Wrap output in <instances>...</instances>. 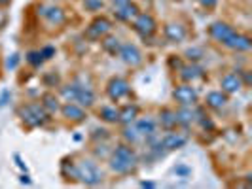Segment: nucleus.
I'll use <instances>...</instances> for the list:
<instances>
[{
	"label": "nucleus",
	"mask_w": 252,
	"mask_h": 189,
	"mask_svg": "<svg viewBox=\"0 0 252 189\" xmlns=\"http://www.w3.org/2000/svg\"><path fill=\"white\" fill-rule=\"evenodd\" d=\"M139 157L129 144H120L110 155V168L116 174H129L137 168Z\"/></svg>",
	"instance_id": "1"
},
{
	"label": "nucleus",
	"mask_w": 252,
	"mask_h": 189,
	"mask_svg": "<svg viewBox=\"0 0 252 189\" xmlns=\"http://www.w3.org/2000/svg\"><path fill=\"white\" fill-rule=\"evenodd\" d=\"M17 113H19L21 121H23L29 129L42 127L44 123H48V119H50V113L46 112V108H44L40 102L25 104V106H21V108L17 110Z\"/></svg>",
	"instance_id": "2"
},
{
	"label": "nucleus",
	"mask_w": 252,
	"mask_h": 189,
	"mask_svg": "<svg viewBox=\"0 0 252 189\" xmlns=\"http://www.w3.org/2000/svg\"><path fill=\"white\" fill-rule=\"evenodd\" d=\"M76 180L86 186H99L102 182V172L99 164L91 159H84L76 164Z\"/></svg>",
	"instance_id": "3"
},
{
	"label": "nucleus",
	"mask_w": 252,
	"mask_h": 189,
	"mask_svg": "<svg viewBox=\"0 0 252 189\" xmlns=\"http://www.w3.org/2000/svg\"><path fill=\"white\" fill-rule=\"evenodd\" d=\"M133 28H135V32H137L140 38L150 40V38L156 34V30H158V23H156V19L152 17L150 13H139V15L133 19Z\"/></svg>",
	"instance_id": "4"
},
{
	"label": "nucleus",
	"mask_w": 252,
	"mask_h": 189,
	"mask_svg": "<svg viewBox=\"0 0 252 189\" xmlns=\"http://www.w3.org/2000/svg\"><path fill=\"white\" fill-rule=\"evenodd\" d=\"M110 28H112V21L108 19V17H104V15H99V17H95L89 27L86 28V38L88 40H101L104 38L108 32H110Z\"/></svg>",
	"instance_id": "5"
},
{
	"label": "nucleus",
	"mask_w": 252,
	"mask_h": 189,
	"mask_svg": "<svg viewBox=\"0 0 252 189\" xmlns=\"http://www.w3.org/2000/svg\"><path fill=\"white\" fill-rule=\"evenodd\" d=\"M106 93H108V97L114 102H118L122 101V99H126V97H129L131 85H129V81H127L126 78H112L108 81V85H106Z\"/></svg>",
	"instance_id": "6"
},
{
	"label": "nucleus",
	"mask_w": 252,
	"mask_h": 189,
	"mask_svg": "<svg viewBox=\"0 0 252 189\" xmlns=\"http://www.w3.org/2000/svg\"><path fill=\"white\" fill-rule=\"evenodd\" d=\"M173 99H175L180 106H193V104L197 102V99H199V95H197L195 87H191L189 83H184V85H178V87L175 89Z\"/></svg>",
	"instance_id": "7"
},
{
	"label": "nucleus",
	"mask_w": 252,
	"mask_h": 189,
	"mask_svg": "<svg viewBox=\"0 0 252 189\" xmlns=\"http://www.w3.org/2000/svg\"><path fill=\"white\" fill-rule=\"evenodd\" d=\"M118 55L122 57V61H124L127 66H139V64L142 63V53H140L139 48H137L135 44H131V42L122 44Z\"/></svg>",
	"instance_id": "8"
},
{
	"label": "nucleus",
	"mask_w": 252,
	"mask_h": 189,
	"mask_svg": "<svg viewBox=\"0 0 252 189\" xmlns=\"http://www.w3.org/2000/svg\"><path fill=\"white\" fill-rule=\"evenodd\" d=\"M186 142H188L186 135H182V133H169V135H165L163 138L159 140V148H163L167 151H173L178 150V148H184Z\"/></svg>",
	"instance_id": "9"
},
{
	"label": "nucleus",
	"mask_w": 252,
	"mask_h": 189,
	"mask_svg": "<svg viewBox=\"0 0 252 189\" xmlns=\"http://www.w3.org/2000/svg\"><path fill=\"white\" fill-rule=\"evenodd\" d=\"M38 13L46 21H50L51 25H63L64 23V12L63 8H59V6H40Z\"/></svg>",
	"instance_id": "10"
},
{
	"label": "nucleus",
	"mask_w": 252,
	"mask_h": 189,
	"mask_svg": "<svg viewBox=\"0 0 252 189\" xmlns=\"http://www.w3.org/2000/svg\"><path fill=\"white\" fill-rule=\"evenodd\" d=\"M233 32H235V30L227 25V23H222V21H216V23H213V25L209 27V34H211V38L216 40L218 44H226L227 38L231 36Z\"/></svg>",
	"instance_id": "11"
},
{
	"label": "nucleus",
	"mask_w": 252,
	"mask_h": 189,
	"mask_svg": "<svg viewBox=\"0 0 252 189\" xmlns=\"http://www.w3.org/2000/svg\"><path fill=\"white\" fill-rule=\"evenodd\" d=\"M226 48L235 51H249L252 48V40L245 34H239V32H233L231 36L227 38V42L224 44Z\"/></svg>",
	"instance_id": "12"
},
{
	"label": "nucleus",
	"mask_w": 252,
	"mask_h": 189,
	"mask_svg": "<svg viewBox=\"0 0 252 189\" xmlns=\"http://www.w3.org/2000/svg\"><path fill=\"white\" fill-rule=\"evenodd\" d=\"M222 91L226 93V95H233V93H239L241 87H243V80H241L239 74H235V72H229L222 78Z\"/></svg>",
	"instance_id": "13"
},
{
	"label": "nucleus",
	"mask_w": 252,
	"mask_h": 189,
	"mask_svg": "<svg viewBox=\"0 0 252 189\" xmlns=\"http://www.w3.org/2000/svg\"><path fill=\"white\" fill-rule=\"evenodd\" d=\"M59 110H61V113H63L66 119L76 121V123H80V121H84V119H86V112H84V108H82L80 104H74V102H66V104H63Z\"/></svg>",
	"instance_id": "14"
},
{
	"label": "nucleus",
	"mask_w": 252,
	"mask_h": 189,
	"mask_svg": "<svg viewBox=\"0 0 252 189\" xmlns=\"http://www.w3.org/2000/svg\"><path fill=\"white\" fill-rule=\"evenodd\" d=\"M165 32V38L171 42V44H180V42H184V38H186V28L180 25V23H167L163 28Z\"/></svg>",
	"instance_id": "15"
},
{
	"label": "nucleus",
	"mask_w": 252,
	"mask_h": 189,
	"mask_svg": "<svg viewBox=\"0 0 252 189\" xmlns=\"http://www.w3.org/2000/svg\"><path fill=\"white\" fill-rule=\"evenodd\" d=\"M133 123H135L139 135L144 140L154 138V135H156V121H154L152 117H140V119H135Z\"/></svg>",
	"instance_id": "16"
},
{
	"label": "nucleus",
	"mask_w": 252,
	"mask_h": 189,
	"mask_svg": "<svg viewBox=\"0 0 252 189\" xmlns=\"http://www.w3.org/2000/svg\"><path fill=\"white\" fill-rule=\"evenodd\" d=\"M203 76H205V70L197 63H189L180 66V78L184 81H188V83L189 81H195V80H201Z\"/></svg>",
	"instance_id": "17"
},
{
	"label": "nucleus",
	"mask_w": 252,
	"mask_h": 189,
	"mask_svg": "<svg viewBox=\"0 0 252 189\" xmlns=\"http://www.w3.org/2000/svg\"><path fill=\"white\" fill-rule=\"evenodd\" d=\"M139 8H137V4L135 2H129L127 6H124V8H120V10H116L114 12V15H116V19L118 21H124V23H131L137 15H139Z\"/></svg>",
	"instance_id": "18"
},
{
	"label": "nucleus",
	"mask_w": 252,
	"mask_h": 189,
	"mask_svg": "<svg viewBox=\"0 0 252 189\" xmlns=\"http://www.w3.org/2000/svg\"><path fill=\"white\" fill-rule=\"evenodd\" d=\"M76 102L84 108H89V106H93V102H95V93H93V89L91 87H86V85H80L78 83V95H76Z\"/></svg>",
	"instance_id": "19"
},
{
	"label": "nucleus",
	"mask_w": 252,
	"mask_h": 189,
	"mask_svg": "<svg viewBox=\"0 0 252 189\" xmlns=\"http://www.w3.org/2000/svg\"><path fill=\"white\" fill-rule=\"evenodd\" d=\"M207 106L209 108H213V110H220V108H224L227 104V95L224 91H211L209 95H207Z\"/></svg>",
	"instance_id": "20"
},
{
	"label": "nucleus",
	"mask_w": 252,
	"mask_h": 189,
	"mask_svg": "<svg viewBox=\"0 0 252 189\" xmlns=\"http://www.w3.org/2000/svg\"><path fill=\"white\" fill-rule=\"evenodd\" d=\"M137 115H139V106L127 104V106H124V108L120 110V119H118V123L129 125V123H133V121L137 119Z\"/></svg>",
	"instance_id": "21"
},
{
	"label": "nucleus",
	"mask_w": 252,
	"mask_h": 189,
	"mask_svg": "<svg viewBox=\"0 0 252 189\" xmlns=\"http://www.w3.org/2000/svg\"><path fill=\"white\" fill-rule=\"evenodd\" d=\"M159 123H161V127L167 129V131H173V129L178 125L177 112H175V110H169V108L161 110V112H159Z\"/></svg>",
	"instance_id": "22"
},
{
	"label": "nucleus",
	"mask_w": 252,
	"mask_h": 189,
	"mask_svg": "<svg viewBox=\"0 0 252 189\" xmlns=\"http://www.w3.org/2000/svg\"><path fill=\"white\" fill-rule=\"evenodd\" d=\"M195 119V113L191 110V106H182L180 110H177V121L178 125L182 127H188L191 121Z\"/></svg>",
	"instance_id": "23"
},
{
	"label": "nucleus",
	"mask_w": 252,
	"mask_h": 189,
	"mask_svg": "<svg viewBox=\"0 0 252 189\" xmlns=\"http://www.w3.org/2000/svg\"><path fill=\"white\" fill-rule=\"evenodd\" d=\"M101 40H102V48H104L106 53H110V55H118V53H120V46H122V42H120L116 36L106 34V36L101 38Z\"/></svg>",
	"instance_id": "24"
},
{
	"label": "nucleus",
	"mask_w": 252,
	"mask_h": 189,
	"mask_svg": "<svg viewBox=\"0 0 252 189\" xmlns=\"http://www.w3.org/2000/svg\"><path fill=\"white\" fill-rule=\"evenodd\" d=\"M44 108H46V112L48 113H53L57 112L61 106H59V101H57V97L55 95H51V93H46V95H42V102H40Z\"/></svg>",
	"instance_id": "25"
},
{
	"label": "nucleus",
	"mask_w": 252,
	"mask_h": 189,
	"mask_svg": "<svg viewBox=\"0 0 252 189\" xmlns=\"http://www.w3.org/2000/svg\"><path fill=\"white\" fill-rule=\"evenodd\" d=\"M124 138H126L129 144H137V142H140V140H144L139 135V131H137L135 123H129V125H126V129H124Z\"/></svg>",
	"instance_id": "26"
},
{
	"label": "nucleus",
	"mask_w": 252,
	"mask_h": 189,
	"mask_svg": "<svg viewBox=\"0 0 252 189\" xmlns=\"http://www.w3.org/2000/svg\"><path fill=\"white\" fill-rule=\"evenodd\" d=\"M101 119H104L106 123H118L120 119V110L112 108V106H104L101 110Z\"/></svg>",
	"instance_id": "27"
},
{
	"label": "nucleus",
	"mask_w": 252,
	"mask_h": 189,
	"mask_svg": "<svg viewBox=\"0 0 252 189\" xmlns=\"http://www.w3.org/2000/svg\"><path fill=\"white\" fill-rule=\"evenodd\" d=\"M61 174H63L64 180H76V163L64 159L63 164H61Z\"/></svg>",
	"instance_id": "28"
},
{
	"label": "nucleus",
	"mask_w": 252,
	"mask_h": 189,
	"mask_svg": "<svg viewBox=\"0 0 252 189\" xmlns=\"http://www.w3.org/2000/svg\"><path fill=\"white\" fill-rule=\"evenodd\" d=\"M61 95L66 102H76V95H78V83H68L61 87Z\"/></svg>",
	"instance_id": "29"
},
{
	"label": "nucleus",
	"mask_w": 252,
	"mask_h": 189,
	"mask_svg": "<svg viewBox=\"0 0 252 189\" xmlns=\"http://www.w3.org/2000/svg\"><path fill=\"white\" fill-rule=\"evenodd\" d=\"M27 63L32 64V66H40V64L44 63V57H42L40 51H29L27 53Z\"/></svg>",
	"instance_id": "30"
},
{
	"label": "nucleus",
	"mask_w": 252,
	"mask_h": 189,
	"mask_svg": "<svg viewBox=\"0 0 252 189\" xmlns=\"http://www.w3.org/2000/svg\"><path fill=\"white\" fill-rule=\"evenodd\" d=\"M186 55H188V59L191 61V63H195V61H199L203 57V50H199V48H191V50L186 51Z\"/></svg>",
	"instance_id": "31"
},
{
	"label": "nucleus",
	"mask_w": 252,
	"mask_h": 189,
	"mask_svg": "<svg viewBox=\"0 0 252 189\" xmlns=\"http://www.w3.org/2000/svg\"><path fill=\"white\" fill-rule=\"evenodd\" d=\"M102 4H104L102 0H86V8L91 10V12H99L102 8Z\"/></svg>",
	"instance_id": "32"
},
{
	"label": "nucleus",
	"mask_w": 252,
	"mask_h": 189,
	"mask_svg": "<svg viewBox=\"0 0 252 189\" xmlns=\"http://www.w3.org/2000/svg\"><path fill=\"white\" fill-rule=\"evenodd\" d=\"M17 63H19V55H17V53H13V55L8 57V61H6V68L13 70V68L17 66Z\"/></svg>",
	"instance_id": "33"
},
{
	"label": "nucleus",
	"mask_w": 252,
	"mask_h": 189,
	"mask_svg": "<svg viewBox=\"0 0 252 189\" xmlns=\"http://www.w3.org/2000/svg\"><path fill=\"white\" fill-rule=\"evenodd\" d=\"M40 53H42L44 61H48V59H51V57L55 55V50H53L51 46H48V48H42V50H40Z\"/></svg>",
	"instance_id": "34"
},
{
	"label": "nucleus",
	"mask_w": 252,
	"mask_h": 189,
	"mask_svg": "<svg viewBox=\"0 0 252 189\" xmlns=\"http://www.w3.org/2000/svg\"><path fill=\"white\" fill-rule=\"evenodd\" d=\"M199 4H201L205 10H213L216 4H218V0H199Z\"/></svg>",
	"instance_id": "35"
},
{
	"label": "nucleus",
	"mask_w": 252,
	"mask_h": 189,
	"mask_svg": "<svg viewBox=\"0 0 252 189\" xmlns=\"http://www.w3.org/2000/svg\"><path fill=\"white\" fill-rule=\"evenodd\" d=\"M129 2H133V0H112L114 12H116V10H120V8H124V6H127Z\"/></svg>",
	"instance_id": "36"
},
{
	"label": "nucleus",
	"mask_w": 252,
	"mask_h": 189,
	"mask_svg": "<svg viewBox=\"0 0 252 189\" xmlns=\"http://www.w3.org/2000/svg\"><path fill=\"white\" fill-rule=\"evenodd\" d=\"M175 174H184V176H188L189 168L188 166H184V164H178V166H175Z\"/></svg>",
	"instance_id": "37"
},
{
	"label": "nucleus",
	"mask_w": 252,
	"mask_h": 189,
	"mask_svg": "<svg viewBox=\"0 0 252 189\" xmlns=\"http://www.w3.org/2000/svg\"><path fill=\"white\" fill-rule=\"evenodd\" d=\"M6 23H8V13L0 10V28H4V27H6Z\"/></svg>",
	"instance_id": "38"
},
{
	"label": "nucleus",
	"mask_w": 252,
	"mask_h": 189,
	"mask_svg": "<svg viewBox=\"0 0 252 189\" xmlns=\"http://www.w3.org/2000/svg\"><path fill=\"white\" fill-rule=\"evenodd\" d=\"M8 99H10V91L6 89V91L2 93V97H0V106H6V102H8Z\"/></svg>",
	"instance_id": "39"
},
{
	"label": "nucleus",
	"mask_w": 252,
	"mask_h": 189,
	"mask_svg": "<svg viewBox=\"0 0 252 189\" xmlns=\"http://www.w3.org/2000/svg\"><path fill=\"white\" fill-rule=\"evenodd\" d=\"M199 121H201V127L203 129H213V121H209V119H205V117H199Z\"/></svg>",
	"instance_id": "40"
},
{
	"label": "nucleus",
	"mask_w": 252,
	"mask_h": 189,
	"mask_svg": "<svg viewBox=\"0 0 252 189\" xmlns=\"http://www.w3.org/2000/svg\"><path fill=\"white\" fill-rule=\"evenodd\" d=\"M13 159H15V163H17V166H19L21 170H25V172H27V164L23 163V161H21V157H19V155H15Z\"/></svg>",
	"instance_id": "41"
},
{
	"label": "nucleus",
	"mask_w": 252,
	"mask_h": 189,
	"mask_svg": "<svg viewBox=\"0 0 252 189\" xmlns=\"http://www.w3.org/2000/svg\"><path fill=\"white\" fill-rule=\"evenodd\" d=\"M140 188H156V182H140Z\"/></svg>",
	"instance_id": "42"
},
{
	"label": "nucleus",
	"mask_w": 252,
	"mask_h": 189,
	"mask_svg": "<svg viewBox=\"0 0 252 189\" xmlns=\"http://www.w3.org/2000/svg\"><path fill=\"white\" fill-rule=\"evenodd\" d=\"M19 180H21V184H27V186H29V184H31V178L27 176V174H23V176L19 178Z\"/></svg>",
	"instance_id": "43"
},
{
	"label": "nucleus",
	"mask_w": 252,
	"mask_h": 189,
	"mask_svg": "<svg viewBox=\"0 0 252 189\" xmlns=\"http://www.w3.org/2000/svg\"><path fill=\"white\" fill-rule=\"evenodd\" d=\"M12 4V0H0V6H10Z\"/></svg>",
	"instance_id": "44"
}]
</instances>
